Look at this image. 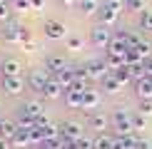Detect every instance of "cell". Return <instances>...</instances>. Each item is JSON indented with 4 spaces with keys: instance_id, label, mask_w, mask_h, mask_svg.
Here are the masks:
<instances>
[{
    "instance_id": "1",
    "label": "cell",
    "mask_w": 152,
    "mask_h": 149,
    "mask_svg": "<svg viewBox=\"0 0 152 149\" xmlns=\"http://www.w3.org/2000/svg\"><path fill=\"white\" fill-rule=\"evenodd\" d=\"M112 124H115L117 134H132L135 132V114L127 109H115L112 112Z\"/></svg>"
},
{
    "instance_id": "2",
    "label": "cell",
    "mask_w": 152,
    "mask_h": 149,
    "mask_svg": "<svg viewBox=\"0 0 152 149\" xmlns=\"http://www.w3.org/2000/svg\"><path fill=\"white\" fill-rule=\"evenodd\" d=\"M112 30H110V25H102V22H97L95 27L90 30V42L95 47H100V50H107L112 45Z\"/></svg>"
},
{
    "instance_id": "3",
    "label": "cell",
    "mask_w": 152,
    "mask_h": 149,
    "mask_svg": "<svg viewBox=\"0 0 152 149\" xmlns=\"http://www.w3.org/2000/svg\"><path fill=\"white\" fill-rule=\"evenodd\" d=\"M50 80H53V72H50L45 65H42V67H35V70H30V74H28V87L42 95V90H45V85L50 82Z\"/></svg>"
},
{
    "instance_id": "4",
    "label": "cell",
    "mask_w": 152,
    "mask_h": 149,
    "mask_svg": "<svg viewBox=\"0 0 152 149\" xmlns=\"http://www.w3.org/2000/svg\"><path fill=\"white\" fill-rule=\"evenodd\" d=\"M20 117L37 122L40 117H45V107H42V102H37V99H28V102L20 107Z\"/></svg>"
},
{
    "instance_id": "5",
    "label": "cell",
    "mask_w": 152,
    "mask_h": 149,
    "mask_svg": "<svg viewBox=\"0 0 152 149\" xmlns=\"http://www.w3.org/2000/svg\"><path fill=\"white\" fill-rule=\"evenodd\" d=\"M85 70H87V74H90V80H97V82H102L107 74H112V70L107 67L105 60H92V62H87Z\"/></svg>"
},
{
    "instance_id": "6",
    "label": "cell",
    "mask_w": 152,
    "mask_h": 149,
    "mask_svg": "<svg viewBox=\"0 0 152 149\" xmlns=\"http://www.w3.org/2000/svg\"><path fill=\"white\" fill-rule=\"evenodd\" d=\"M60 132H62V137H65L67 142H77V139H82L85 137V132H82V124L80 122H62L60 124Z\"/></svg>"
},
{
    "instance_id": "7",
    "label": "cell",
    "mask_w": 152,
    "mask_h": 149,
    "mask_svg": "<svg viewBox=\"0 0 152 149\" xmlns=\"http://www.w3.org/2000/svg\"><path fill=\"white\" fill-rule=\"evenodd\" d=\"M102 104V92H97V90H90L87 87L85 92H82V109H90V112H95Z\"/></svg>"
},
{
    "instance_id": "8",
    "label": "cell",
    "mask_w": 152,
    "mask_h": 149,
    "mask_svg": "<svg viewBox=\"0 0 152 149\" xmlns=\"http://www.w3.org/2000/svg\"><path fill=\"white\" fill-rule=\"evenodd\" d=\"M3 90L8 92L10 97H18V95H23V90H25V80L23 77H3Z\"/></svg>"
},
{
    "instance_id": "9",
    "label": "cell",
    "mask_w": 152,
    "mask_h": 149,
    "mask_svg": "<svg viewBox=\"0 0 152 149\" xmlns=\"http://www.w3.org/2000/svg\"><path fill=\"white\" fill-rule=\"evenodd\" d=\"M135 92H137L140 99H152V77H150V74L135 80Z\"/></svg>"
},
{
    "instance_id": "10",
    "label": "cell",
    "mask_w": 152,
    "mask_h": 149,
    "mask_svg": "<svg viewBox=\"0 0 152 149\" xmlns=\"http://www.w3.org/2000/svg\"><path fill=\"white\" fill-rule=\"evenodd\" d=\"M87 127L95 129V132H105V127H107V117L102 114V112H90V114H87Z\"/></svg>"
},
{
    "instance_id": "11",
    "label": "cell",
    "mask_w": 152,
    "mask_h": 149,
    "mask_svg": "<svg viewBox=\"0 0 152 149\" xmlns=\"http://www.w3.org/2000/svg\"><path fill=\"white\" fill-rule=\"evenodd\" d=\"M45 35L53 37V40H60V37H65V25L58 22V20H48L45 22Z\"/></svg>"
},
{
    "instance_id": "12",
    "label": "cell",
    "mask_w": 152,
    "mask_h": 149,
    "mask_svg": "<svg viewBox=\"0 0 152 149\" xmlns=\"http://www.w3.org/2000/svg\"><path fill=\"white\" fill-rule=\"evenodd\" d=\"M3 77H23V65L18 60H5L3 62Z\"/></svg>"
},
{
    "instance_id": "13",
    "label": "cell",
    "mask_w": 152,
    "mask_h": 149,
    "mask_svg": "<svg viewBox=\"0 0 152 149\" xmlns=\"http://www.w3.org/2000/svg\"><path fill=\"white\" fill-rule=\"evenodd\" d=\"M3 37L8 42H20L23 27H20V25H15V22H8V25H5V30H3Z\"/></svg>"
},
{
    "instance_id": "14",
    "label": "cell",
    "mask_w": 152,
    "mask_h": 149,
    "mask_svg": "<svg viewBox=\"0 0 152 149\" xmlns=\"http://www.w3.org/2000/svg\"><path fill=\"white\" fill-rule=\"evenodd\" d=\"M45 67H48V70L50 72H60V70H65V57H62V55H48V57H45Z\"/></svg>"
},
{
    "instance_id": "15",
    "label": "cell",
    "mask_w": 152,
    "mask_h": 149,
    "mask_svg": "<svg viewBox=\"0 0 152 149\" xmlns=\"http://www.w3.org/2000/svg\"><path fill=\"white\" fill-rule=\"evenodd\" d=\"M62 87L58 80H50V82L45 85V90H42V95H45V99H58V97H62Z\"/></svg>"
},
{
    "instance_id": "16",
    "label": "cell",
    "mask_w": 152,
    "mask_h": 149,
    "mask_svg": "<svg viewBox=\"0 0 152 149\" xmlns=\"http://www.w3.org/2000/svg\"><path fill=\"white\" fill-rule=\"evenodd\" d=\"M105 62H107V67H110L112 72H115V70H120V67H125V65H127V62H125V55L110 52V50L105 52Z\"/></svg>"
},
{
    "instance_id": "17",
    "label": "cell",
    "mask_w": 152,
    "mask_h": 149,
    "mask_svg": "<svg viewBox=\"0 0 152 149\" xmlns=\"http://www.w3.org/2000/svg\"><path fill=\"white\" fill-rule=\"evenodd\" d=\"M102 87H105V95H117V92L122 90V82H120L115 74H107L102 80Z\"/></svg>"
},
{
    "instance_id": "18",
    "label": "cell",
    "mask_w": 152,
    "mask_h": 149,
    "mask_svg": "<svg viewBox=\"0 0 152 149\" xmlns=\"http://www.w3.org/2000/svg\"><path fill=\"white\" fill-rule=\"evenodd\" d=\"M95 149H115V137L105 134V132H97V137H95Z\"/></svg>"
},
{
    "instance_id": "19",
    "label": "cell",
    "mask_w": 152,
    "mask_h": 149,
    "mask_svg": "<svg viewBox=\"0 0 152 149\" xmlns=\"http://www.w3.org/2000/svg\"><path fill=\"white\" fill-rule=\"evenodd\" d=\"M117 15H120V12L110 10L107 5H102V8H100V12H97V20L102 22V25H110V27H112V25H115V20H117Z\"/></svg>"
},
{
    "instance_id": "20",
    "label": "cell",
    "mask_w": 152,
    "mask_h": 149,
    "mask_svg": "<svg viewBox=\"0 0 152 149\" xmlns=\"http://www.w3.org/2000/svg\"><path fill=\"white\" fill-rule=\"evenodd\" d=\"M77 8H80L82 15H97L100 8H102V3H100V0H82Z\"/></svg>"
},
{
    "instance_id": "21",
    "label": "cell",
    "mask_w": 152,
    "mask_h": 149,
    "mask_svg": "<svg viewBox=\"0 0 152 149\" xmlns=\"http://www.w3.org/2000/svg\"><path fill=\"white\" fill-rule=\"evenodd\" d=\"M10 144L12 147H28V144H33V142H30V129H18L15 137L10 139Z\"/></svg>"
},
{
    "instance_id": "22",
    "label": "cell",
    "mask_w": 152,
    "mask_h": 149,
    "mask_svg": "<svg viewBox=\"0 0 152 149\" xmlns=\"http://www.w3.org/2000/svg\"><path fill=\"white\" fill-rule=\"evenodd\" d=\"M15 132H18V124H12V122H8V119L0 124V137H5V139H12Z\"/></svg>"
},
{
    "instance_id": "23",
    "label": "cell",
    "mask_w": 152,
    "mask_h": 149,
    "mask_svg": "<svg viewBox=\"0 0 152 149\" xmlns=\"http://www.w3.org/2000/svg\"><path fill=\"white\" fill-rule=\"evenodd\" d=\"M112 74H115V77H117V80H120V82H122V85H127L130 80H132V70H130L127 65H125V67H120V70H115Z\"/></svg>"
},
{
    "instance_id": "24",
    "label": "cell",
    "mask_w": 152,
    "mask_h": 149,
    "mask_svg": "<svg viewBox=\"0 0 152 149\" xmlns=\"http://www.w3.org/2000/svg\"><path fill=\"white\" fill-rule=\"evenodd\" d=\"M125 10H130V12H142V10H145V0H125Z\"/></svg>"
},
{
    "instance_id": "25",
    "label": "cell",
    "mask_w": 152,
    "mask_h": 149,
    "mask_svg": "<svg viewBox=\"0 0 152 149\" xmlns=\"http://www.w3.org/2000/svg\"><path fill=\"white\" fill-rule=\"evenodd\" d=\"M137 52H140V55H142L145 60H150V57H152V42H147V40H142L140 45H137Z\"/></svg>"
},
{
    "instance_id": "26",
    "label": "cell",
    "mask_w": 152,
    "mask_h": 149,
    "mask_svg": "<svg viewBox=\"0 0 152 149\" xmlns=\"http://www.w3.org/2000/svg\"><path fill=\"white\" fill-rule=\"evenodd\" d=\"M140 25L145 30H150L152 33V10H142V15H140Z\"/></svg>"
},
{
    "instance_id": "27",
    "label": "cell",
    "mask_w": 152,
    "mask_h": 149,
    "mask_svg": "<svg viewBox=\"0 0 152 149\" xmlns=\"http://www.w3.org/2000/svg\"><path fill=\"white\" fill-rule=\"evenodd\" d=\"M137 112H140L142 117H147V119H150V117H152V99H142V102H140V109H137Z\"/></svg>"
},
{
    "instance_id": "28",
    "label": "cell",
    "mask_w": 152,
    "mask_h": 149,
    "mask_svg": "<svg viewBox=\"0 0 152 149\" xmlns=\"http://www.w3.org/2000/svg\"><path fill=\"white\" fill-rule=\"evenodd\" d=\"M125 42H127V47H137L142 42V37L137 33H125Z\"/></svg>"
},
{
    "instance_id": "29",
    "label": "cell",
    "mask_w": 152,
    "mask_h": 149,
    "mask_svg": "<svg viewBox=\"0 0 152 149\" xmlns=\"http://www.w3.org/2000/svg\"><path fill=\"white\" fill-rule=\"evenodd\" d=\"M82 45H85V42H82L80 37H67V50H72V52H80Z\"/></svg>"
},
{
    "instance_id": "30",
    "label": "cell",
    "mask_w": 152,
    "mask_h": 149,
    "mask_svg": "<svg viewBox=\"0 0 152 149\" xmlns=\"http://www.w3.org/2000/svg\"><path fill=\"white\" fill-rule=\"evenodd\" d=\"M102 5H107V8L115 10V12H122V10H125V0H105Z\"/></svg>"
},
{
    "instance_id": "31",
    "label": "cell",
    "mask_w": 152,
    "mask_h": 149,
    "mask_svg": "<svg viewBox=\"0 0 152 149\" xmlns=\"http://www.w3.org/2000/svg\"><path fill=\"white\" fill-rule=\"evenodd\" d=\"M12 3H15V10H18V12L33 10V3H30V0H12Z\"/></svg>"
},
{
    "instance_id": "32",
    "label": "cell",
    "mask_w": 152,
    "mask_h": 149,
    "mask_svg": "<svg viewBox=\"0 0 152 149\" xmlns=\"http://www.w3.org/2000/svg\"><path fill=\"white\" fill-rule=\"evenodd\" d=\"M145 122H147V117H142L140 112H135V129H142Z\"/></svg>"
},
{
    "instance_id": "33",
    "label": "cell",
    "mask_w": 152,
    "mask_h": 149,
    "mask_svg": "<svg viewBox=\"0 0 152 149\" xmlns=\"http://www.w3.org/2000/svg\"><path fill=\"white\" fill-rule=\"evenodd\" d=\"M8 15H10L8 3H0V22H5V20H8Z\"/></svg>"
},
{
    "instance_id": "34",
    "label": "cell",
    "mask_w": 152,
    "mask_h": 149,
    "mask_svg": "<svg viewBox=\"0 0 152 149\" xmlns=\"http://www.w3.org/2000/svg\"><path fill=\"white\" fill-rule=\"evenodd\" d=\"M137 149H152V142H150V139H140V137H137Z\"/></svg>"
},
{
    "instance_id": "35",
    "label": "cell",
    "mask_w": 152,
    "mask_h": 149,
    "mask_svg": "<svg viewBox=\"0 0 152 149\" xmlns=\"http://www.w3.org/2000/svg\"><path fill=\"white\" fill-rule=\"evenodd\" d=\"M30 3H33V10H40L45 5V0H30Z\"/></svg>"
},
{
    "instance_id": "36",
    "label": "cell",
    "mask_w": 152,
    "mask_h": 149,
    "mask_svg": "<svg viewBox=\"0 0 152 149\" xmlns=\"http://www.w3.org/2000/svg\"><path fill=\"white\" fill-rule=\"evenodd\" d=\"M0 149H10V139H5V137H0Z\"/></svg>"
},
{
    "instance_id": "37",
    "label": "cell",
    "mask_w": 152,
    "mask_h": 149,
    "mask_svg": "<svg viewBox=\"0 0 152 149\" xmlns=\"http://www.w3.org/2000/svg\"><path fill=\"white\" fill-rule=\"evenodd\" d=\"M58 3H60V5H75L77 0H58Z\"/></svg>"
},
{
    "instance_id": "38",
    "label": "cell",
    "mask_w": 152,
    "mask_h": 149,
    "mask_svg": "<svg viewBox=\"0 0 152 149\" xmlns=\"http://www.w3.org/2000/svg\"><path fill=\"white\" fill-rule=\"evenodd\" d=\"M40 149H50V147H48V144H40Z\"/></svg>"
},
{
    "instance_id": "39",
    "label": "cell",
    "mask_w": 152,
    "mask_h": 149,
    "mask_svg": "<svg viewBox=\"0 0 152 149\" xmlns=\"http://www.w3.org/2000/svg\"><path fill=\"white\" fill-rule=\"evenodd\" d=\"M3 62H5V60H3V57H0V70H3Z\"/></svg>"
},
{
    "instance_id": "40",
    "label": "cell",
    "mask_w": 152,
    "mask_h": 149,
    "mask_svg": "<svg viewBox=\"0 0 152 149\" xmlns=\"http://www.w3.org/2000/svg\"><path fill=\"white\" fill-rule=\"evenodd\" d=\"M3 122H5V119H3V117H0V124H3Z\"/></svg>"
},
{
    "instance_id": "41",
    "label": "cell",
    "mask_w": 152,
    "mask_h": 149,
    "mask_svg": "<svg viewBox=\"0 0 152 149\" xmlns=\"http://www.w3.org/2000/svg\"><path fill=\"white\" fill-rule=\"evenodd\" d=\"M0 37H3V33H0Z\"/></svg>"
}]
</instances>
